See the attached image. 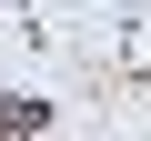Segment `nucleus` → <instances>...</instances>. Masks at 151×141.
Wrapping results in <instances>:
<instances>
[{
	"label": "nucleus",
	"instance_id": "f257e3e1",
	"mask_svg": "<svg viewBox=\"0 0 151 141\" xmlns=\"http://www.w3.org/2000/svg\"><path fill=\"white\" fill-rule=\"evenodd\" d=\"M20 131H50V111H40V101H10V91H0V141H20Z\"/></svg>",
	"mask_w": 151,
	"mask_h": 141
}]
</instances>
